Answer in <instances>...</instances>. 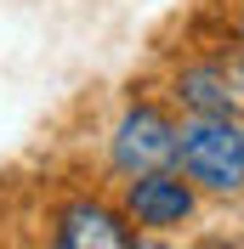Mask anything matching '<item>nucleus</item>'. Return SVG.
<instances>
[{
    "instance_id": "1",
    "label": "nucleus",
    "mask_w": 244,
    "mask_h": 249,
    "mask_svg": "<svg viewBox=\"0 0 244 249\" xmlns=\"http://www.w3.org/2000/svg\"><path fill=\"white\" fill-rule=\"evenodd\" d=\"M176 159H182L187 181L210 187V193H239L244 187V130L227 113H199L193 124H182Z\"/></svg>"
},
{
    "instance_id": "2",
    "label": "nucleus",
    "mask_w": 244,
    "mask_h": 249,
    "mask_svg": "<svg viewBox=\"0 0 244 249\" xmlns=\"http://www.w3.org/2000/svg\"><path fill=\"white\" fill-rule=\"evenodd\" d=\"M170 159H176V124L159 108H131L114 130V164L125 176H148V170H165Z\"/></svg>"
},
{
    "instance_id": "3",
    "label": "nucleus",
    "mask_w": 244,
    "mask_h": 249,
    "mask_svg": "<svg viewBox=\"0 0 244 249\" xmlns=\"http://www.w3.org/2000/svg\"><path fill=\"white\" fill-rule=\"evenodd\" d=\"M131 215L142 227H182L193 215V193H187L182 176H165V170H148L131 181Z\"/></svg>"
},
{
    "instance_id": "4",
    "label": "nucleus",
    "mask_w": 244,
    "mask_h": 249,
    "mask_svg": "<svg viewBox=\"0 0 244 249\" xmlns=\"http://www.w3.org/2000/svg\"><path fill=\"white\" fill-rule=\"evenodd\" d=\"M57 244L62 249H125L131 232L120 227V215H108L102 204H74L57 221Z\"/></svg>"
},
{
    "instance_id": "5",
    "label": "nucleus",
    "mask_w": 244,
    "mask_h": 249,
    "mask_svg": "<svg viewBox=\"0 0 244 249\" xmlns=\"http://www.w3.org/2000/svg\"><path fill=\"white\" fill-rule=\"evenodd\" d=\"M182 102L199 108V113H233L239 91H233L227 68H187L182 74Z\"/></svg>"
}]
</instances>
